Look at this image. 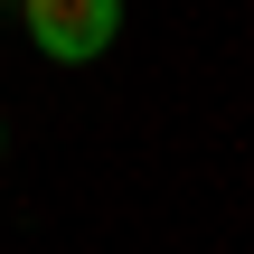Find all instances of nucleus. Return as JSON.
Here are the masks:
<instances>
[{"mask_svg":"<svg viewBox=\"0 0 254 254\" xmlns=\"http://www.w3.org/2000/svg\"><path fill=\"white\" fill-rule=\"evenodd\" d=\"M0 151H9V132H0Z\"/></svg>","mask_w":254,"mask_h":254,"instance_id":"2","label":"nucleus"},{"mask_svg":"<svg viewBox=\"0 0 254 254\" xmlns=\"http://www.w3.org/2000/svg\"><path fill=\"white\" fill-rule=\"evenodd\" d=\"M19 19H28L38 57H57V66H85L123 38V0H19Z\"/></svg>","mask_w":254,"mask_h":254,"instance_id":"1","label":"nucleus"}]
</instances>
